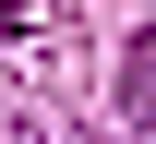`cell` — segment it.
<instances>
[{"label":"cell","instance_id":"obj_1","mask_svg":"<svg viewBox=\"0 0 156 144\" xmlns=\"http://www.w3.org/2000/svg\"><path fill=\"white\" fill-rule=\"evenodd\" d=\"M132 120H156V36L132 48Z\"/></svg>","mask_w":156,"mask_h":144}]
</instances>
